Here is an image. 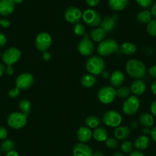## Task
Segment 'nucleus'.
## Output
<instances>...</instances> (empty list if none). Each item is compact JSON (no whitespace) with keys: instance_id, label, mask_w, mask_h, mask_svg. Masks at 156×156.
<instances>
[{"instance_id":"nucleus-29","label":"nucleus","mask_w":156,"mask_h":156,"mask_svg":"<svg viewBox=\"0 0 156 156\" xmlns=\"http://www.w3.org/2000/svg\"><path fill=\"white\" fill-rule=\"evenodd\" d=\"M151 16L152 15H151V12L148 10H143L138 13L136 18H137V21L139 22L142 23V24H148L151 21Z\"/></svg>"},{"instance_id":"nucleus-2","label":"nucleus","mask_w":156,"mask_h":156,"mask_svg":"<svg viewBox=\"0 0 156 156\" xmlns=\"http://www.w3.org/2000/svg\"><path fill=\"white\" fill-rule=\"evenodd\" d=\"M106 67V63L99 56H92L86 62V69L90 74L99 76L102 74Z\"/></svg>"},{"instance_id":"nucleus-28","label":"nucleus","mask_w":156,"mask_h":156,"mask_svg":"<svg viewBox=\"0 0 156 156\" xmlns=\"http://www.w3.org/2000/svg\"><path fill=\"white\" fill-rule=\"evenodd\" d=\"M102 120L98 117L94 115H90L87 117L84 120L86 126H87L90 129H96V127L99 126Z\"/></svg>"},{"instance_id":"nucleus-55","label":"nucleus","mask_w":156,"mask_h":156,"mask_svg":"<svg viewBox=\"0 0 156 156\" xmlns=\"http://www.w3.org/2000/svg\"><path fill=\"white\" fill-rule=\"evenodd\" d=\"M93 156H104V153L101 151H96L95 152H93Z\"/></svg>"},{"instance_id":"nucleus-24","label":"nucleus","mask_w":156,"mask_h":156,"mask_svg":"<svg viewBox=\"0 0 156 156\" xmlns=\"http://www.w3.org/2000/svg\"><path fill=\"white\" fill-rule=\"evenodd\" d=\"M128 4V0H109L108 5L110 9L115 12L124 10Z\"/></svg>"},{"instance_id":"nucleus-38","label":"nucleus","mask_w":156,"mask_h":156,"mask_svg":"<svg viewBox=\"0 0 156 156\" xmlns=\"http://www.w3.org/2000/svg\"><path fill=\"white\" fill-rule=\"evenodd\" d=\"M20 91H21V90L18 89L17 87L12 88V89L9 90V96L10 98H17L18 95H19Z\"/></svg>"},{"instance_id":"nucleus-21","label":"nucleus","mask_w":156,"mask_h":156,"mask_svg":"<svg viewBox=\"0 0 156 156\" xmlns=\"http://www.w3.org/2000/svg\"><path fill=\"white\" fill-rule=\"evenodd\" d=\"M129 127L126 126H119L116 127L114 130V136L117 140L124 141L126 140L127 138L130 136Z\"/></svg>"},{"instance_id":"nucleus-42","label":"nucleus","mask_w":156,"mask_h":156,"mask_svg":"<svg viewBox=\"0 0 156 156\" xmlns=\"http://www.w3.org/2000/svg\"><path fill=\"white\" fill-rule=\"evenodd\" d=\"M148 74L153 79H156V65L152 66L148 69Z\"/></svg>"},{"instance_id":"nucleus-40","label":"nucleus","mask_w":156,"mask_h":156,"mask_svg":"<svg viewBox=\"0 0 156 156\" xmlns=\"http://www.w3.org/2000/svg\"><path fill=\"white\" fill-rule=\"evenodd\" d=\"M7 42V38H6V35L3 33L0 32V48L5 47Z\"/></svg>"},{"instance_id":"nucleus-57","label":"nucleus","mask_w":156,"mask_h":156,"mask_svg":"<svg viewBox=\"0 0 156 156\" xmlns=\"http://www.w3.org/2000/svg\"><path fill=\"white\" fill-rule=\"evenodd\" d=\"M13 1L15 2V4H21L24 0H13Z\"/></svg>"},{"instance_id":"nucleus-23","label":"nucleus","mask_w":156,"mask_h":156,"mask_svg":"<svg viewBox=\"0 0 156 156\" xmlns=\"http://www.w3.org/2000/svg\"><path fill=\"white\" fill-rule=\"evenodd\" d=\"M93 137L97 142H106L109 138V134L106 129L102 126H98L93 132Z\"/></svg>"},{"instance_id":"nucleus-36","label":"nucleus","mask_w":156,"mask_h":156,"mask_svg":"<svg viewBox=\"0 0 156 156\" xmlns=\"http://www.w3.org/2000/svg\"><path fill=\"white\" fill-rule=\"evenodd\" d=\"M105 143L106 147L110 149H115L118 147V146H119L118 140H116V138H113V137H110V138H108Z\"/></svg>"},{"instance_id":"nucleus-5","label":"nucleus","mask_w":156,"mask_h":156,"mask_svg":"<svg viewBox=\"0 0 156 156\" xmlns=\"http://www.w3.org/2000/svg\"><path fill=\"white\" fill-rule=\"evenodd\" d=\"M28 116L21 112L11 113L7 118V123L14 129H20L27 124Z\"/></svg>"},{"instance_id":"nucleus-39","label":"nucleus","mask_w":156,"mask_h":156,"mask_svg":"<svg viewBox=\"0 0 156 156\" xmlns=\"http://www.w3.org/2000/svg\"><path fill=\"white\" fill-rule=\"evenodd\" d=\"M7 129L3 126H0V140H6L7 137Z\"/></svg>"},{"instance_id":"nucleus-41","label":"nucleus","mask_w":156,"mask_h":156,"mask_svg":"<svg viewBox=\"0 0 156 156\" xmlns=\"http://www.w3.org/2000/svg\"><path fill=\"white\" fill-rule=\"evenodd\" d=\"M10 24L11 23L9 20L6 19V18H3V19L0 18V26H2V27L7 28V27H9L10 26Z\"/></svg>"},{"instance_id":"nucleus-1","label":"nucleus","mask_w":156,"mask_h":156,"mask_svg":"<svg viewBox=\"0 0 156 156\" xmlns=\"http://www.w3.org/2000/svg\"><path fill=\"white\" fill-rule=\"evenodd\" d=\"M125 72L132 79H141L146 74V66L139 59H132L125 64Z\"/></svg>"},{"instance_id":"nucleus-14","label":"nucleus","mask_w":156,"mask_h":156,"mask_svg":"<svg viewBox=\"0 0 156 156\" xmlns=\"http://www.w3.org/2000/svg\"><path fill=\"white\" fill-rule=\"evenodd\" d=\"M93 152L91 147L87 143H77L73 147V156H93Z\"/></svg>"},{"instance_id":"nucleus-22","label":"nucleus","mask_w":156,"mask_h":156,"mask_svg":"<svg viewBox=\"0 0 156 156\" xmlns=\"http://www.w3.org/2000/svg\"><path fill=\"white\" fill-rule=\"evenodd\" d=\"M150 145V139L148 136L142 135L140 136L137 137L134 141V147L137 150L142 151L145 150Z\"/></svg>"},{"instance_id":"nucleus-44","label":"nucleus","mask_w":156,"mask_h":156,"mask_svg":"<svg viewBox=\"0 0 156 156\" xmlns=\"http://www.w3.org/2000/svg\"><path fill=\"white\" fill-rule=\"evenodd\" d=\"M85 2L90 7H96L99 3V0H85Z\"/></svg>"},{"instance_id":"nucleus-52","label":"nucleus","mask_w":156,"mask_h":156,"mask_svg":"<svg viewBox=\"0 0 156 156\" xmlns=\"http://www.w3.org/2000/svg\"><path fill=\"white\" fill-rule=\"evenodd\" d=\"M138 126H139V123L137 121H136V120H133L130 123V126L132 127V129H136L138 127Z\"/></svg>"},{"instance_id":"nucleus-19","label":"nucleus","mask_w":156,"mask_h":156,"mask_svg":"<svg viewBox=\"0 0 156 156\" xmlns=\"http://www.w3.org/2000/svg\"><path fill=\"white\" fill-rule=\"evenodd\" d=\"M125 81V76L122 72L119 70H115L110 76V82L113 88H119L122 86Z\"/></svg>"},{"instance_id":"nucleus-32","label":"nucleus","mask_w":156,"mask_h":156,"mask_svg":"<svg viewBox=\"0 0 156 156\" xmlns=\"http://www.w3.org/2000/svg\"><path fill=\"white\" fill-rule=\"evenodd\" d=\"M116 97L119 98L121 99H126L128 98L131 94L130 88L127 86H121L116 90Z\"/></svg>"},{"instance_id":"nucleus-53","label":"nucleus","mask_w":156,"mask_h":156,"mask_svg":"<svg viewBox=\"0 0 156 156\" xmlns=\"http://www.w3.org/2000/svg\"><path fill=\"white\" fill-rule=\"evenodd\" d=\"M150 132H151V129H150V128L143 127V129H142V133H143L144 135L147 136V135H148V134L150 135Z\"/></svg>"},{"instance_id":"nucleus-27","label":"nucleus","mask_w":156,"mask_h":156,"mask_svg":"<svg viewBox=\"0 0 156 156\" xmlns=\"http://www.w3.org/2000/svg\"><path fill=\"white\" fill-rule=\"evenodd\" d=\"M80 83L81 85H82L83 87H84V88H92V87L94 86L95 84L96 83V76H93V75L90 74V73L84 75V76H83L82 77H81Z\"/></svg>"},{"instance_id":"nucleus-49","label":"nucleus","mask_w":156,"mask_h":156,"mask_svg":"<svg viewBox=\"0 0 156 156\" xmlns=\"http://www.w3.org/2000/svg\"><path fill=\"white\" fill-rule=\"evenodd\" d=\"M151 14L152 16H154V18H156V2H154L151 5Z\"/></svg>"},{"instance_id":"nucleus-18","label":"nucleus","mask_w":156,"mask_h":156,"mask_svg":"<svg viewBox=\"0 0 156 156\" xmlns=\"http://www.w3.org/2000/svg\"><path fill=\"white\" fill-rule=\"evenodd\" d=\"M15 4L13 0H0V15L8 16L13 13Z\"/></svg>"},{"instance_id":"nucleus-11","label":"nucleus","mask_w":156,"mask_h":156,"mask_svg":"<svg viewBox=\"0 0 156 156\" xmlns=\"http://www.w3.org/2000/svg\"><path fill=\"white\" fill-rule=\"evenodd\" d=\"M52 44V37L47 32H41L35 37V44L38 50L45 52L48 50Z\"/></svg>"},{"instance_id":"nucleus-25","label":"nucleus","mask_w":156,"mask_h":156,"mask_svg":"<svg viewBox=\"0 0 156 156\" xmlns=\"http://www.w3.org/2000/svg\"><path fill=\"white\" fill-rule=\"evenodd\" d=\"M119 50L126 56H132L137 52V47L131 42H124L119 47Z\"/></svg>"},{"instance_id":"nucleus-6","label":"nucleus","mask_w":156,"mask_h":156,"mask_svg":"<svg viewBox=\"0 0 156 156\" xmlns=\"http://www.w3.org/2000/svg\"><path fill=\"white\" fill-rule=\"evenodd\" d=\"M97 97L99 101L103 105H110L114 101L116 97V89L113 86L106 85L99 88L97 93Z\"/></svg>"},{"instance_id":"nucleus-56","label":"nucleus","mask_w":156,"mask_h":156,"mask_svg":"<svg viewBox=\"0 0 156 156\" xmlns=\"http://www.w3.org/2000/svg\"><path fill=\"white\" fill-rule=\"evenodd\" d=\"M113 156H125L124 154H122L121 152H116L113 153Z\"/></svg>"},{"instance_id":"nucleus-7","label":"nucleus","mask_w":156,"mask_h":156,"mask_svg":"<svg viewBox=\"0 0 156 156\" xmlns=\"http://www.w3.org/2000/svg\"><path fill=\"white\" fill-rule=\"evenodd\" d=\"M140 107V100L137 96L132 95L122 104V112L125 115L132 116L138 112Z\"/></svg>"},{"instance_id":"nucleus-43","label":"nucleus","mask_w":156,"mask_h":156,"mask_svg":"<svg viewBox=\"0 0 156 156\" xmlns=\"http://www.w3.org/2000/svg\"><path fill=\"white\" fill-rule=\"evenodd\" d=\"M150 111H151V115L156 117V101L151 102V105H150Z\"/></svg>"},{"instance_id":"nucleus-37","label":"nucleus","mask_w":156,"mask_h":156,"mask_svg":"<svg viewBox=\"0 0 156 156\" xmlns=\"http://www.w3.org/2000/svg\"><path fill=\"white\" fill-rule=\"evenodd\" d=\"M136 2L142 8H148L153 4V0H136Z\"/></svg>"},{"instance_id":"nucleus-31","label":"nucleus","mask_w":156,"mask_h":156,"mask_svg":"<svg viewBox=\"0 0 156 156\" xmlns=\"http://www.w3.org/2000/svg\"><path fill=\"white\" fill-rule=\"evenodd\" d=\"M15 147V144L14 143V141H12V140H5L2 143L1 146H0V149L2 152L4 153H8L9 152L14 150Z\"/></svg>"},{"instance_id":"nucleus-30","label":"nucleus","mask_w":156,"mask_h":156,"mask_svg":"<svg viewBox=\"0 0 156 156\" xmlns=\"http://www.w3.org/2000/svg\"><path fill=\"white\" fill-rule=\"evenodd\" d=\"M18 108H19L20 112L23 113L25 115H28L31 112V102L27 99H21L18 103Z\"/></svg>"},{"instance_id":"nucleus-12","label":"nucleus","mask_w":156,"mask_h":156,"mask_svg":"<svg viewBox=\"0 0 156 156\" xmlns=\"http://www.w3.org/2000/svg\"><path fill=\"white\" fill-rule=\"evenodd\" d=\"M35 78L32 73H23L15 79V87L20 90H27L33 85Z\"/></svg>"},{"instance_id":"nucleus-4","label":"nucleus","mask_w":156,"mask_h":156,"mask_svg":"<svg viewBox=\"0 0 156 156\" xmlns=\"http://www.w3.org/2000/svg\"><path fill=\"white\" fill-rule=\"evenodd\" d=\"M101 120L105 126L111 128H116L121 125L122 117L118 111L110 110L104 113Z\"/></svg>"},{"instance_id":"nucleus-17","label":"nucleus","mask_w":156,"mask_h":156,"mask_svg":"<svg viewBox=\"0 0 156 156\" xmlns=\"http://www.w3.org/2000/svg\"><path fill=\"white\" fill-rule=\"evenodd\" d=\"M130 91L135 96H139L143 94L146 91V85L142 79H135L131 84Z\"/></svg>"},{"instance_id":"nucleus-46","label":"nucleus","mask_w":156,"mask_h":156,"mask_svg":"<svg viewBox=\"0 0 156 156\" xmlns=\"http://www.w3.org/2000/svg\"><path fill=\"white\" fill-rule=\"evenodd\" d=\"M150 136H151V140L156 143V126L151 128V132H150Z\"/></svg>"},{"instance_id":"nucleus-8","label":"nucleus","mask_w":156,"mask_h":156,"mask_svg":"<svg viewBox=\"0 0 156 156\" xmlns=\"http://www.w3.org/2000/svg\"><path fill=\"white\" fill-rule=\"evenodd\" d=\"M82 19L86 24L93 27H97L99 26L102 21V18L99 12L91 9H87L83 12Z\"/></svg>"},{"instance_id":"nucleus-26","label":"nucleus","mask_w":156,"mask_h":156,"mask_svg":"<svg viewBox=\"0 0 156 156\" xmlns=\"http://www.w3.org/2000/svg\"><path fill=\"white\" fill-rule=\"evenodd\" d=\"M139 121L143 127L150 128L154 125V117L148 113H142L139 115Z\"/></svg>"},{"instance_id":"nucleus-35","label":"nucleus","mask_w":156,"mask_h":156,"mask_svg":"<svg viewBox=\"0 0 156 156\" xmlns=\"http://www.w3.org/2000/svg\"><path fill=\"white\" fill-rule=\"evenodd\" d=\"M147 32L151 37H156V19L151 21L147 24Z\"/></svg>"},{"instance_id":"nucleus-9","label":"nucleus","mask_w":156,"mask_h":156,"mask_svg":"<svg viewBox=\"0 0 156 156\" xmlns=\"http://www.w3.org/2000/svg\"><path fill=\"white\" fill-rule=\"evenodd\" d=\"M95 47L93 41L90 40L88 34H86L84 37L79 41L77 44V50L82 56H92L94 52Z\"/></svg>"},{"instance_id":"nucleus-48","label":"nucleus","mask_w":156,"mask_h":156,"mask_svg":"<svg viewBox=\"0 0 156 156\" xmlns=\"http://www.w3.org/2000/svg\"><path fill=\"white\" fill-rule=\"evenodd\" d=\"M128 156H145V155H144L141 151L136 150V151H132V152L128 155Z\"/></svg>"},{"instance_id":"nucleus-20","label":"nucleus","mask_w":156,"mask_h":156,"mask_svg":"<svg viewBox=\"0 0 156 156\" xmlns=\"http://www.w3.org/2000/svg\"><path fill=\"white\" fill-rule=\"evenodd\" d=\"M89 37L93 42L100 43L105 40L106 37V32L100 27H95L90 31Z\"/></svg>"},{"instance_id":"nucleus-34","label":"nucleus","mask_w":156,"mask_h":156,"mask_svg":"<svg viewBox=\"0 0 156 156\" xmlns=\"http://www.w3.org/2000/svg\"><path fill=\"white\" fill-rule=\"evenodd\" d=\"M73 33L78 37H84L86 34V28L84 25L81 23L74 24L73 27Z\"/></svg>"},{"instance_id":"nucleus-47","label":"nucleus","mask_w":156,"mask_h":156,"mask_svg":"<svg viewBox=\"0 0 156 156\" xmlns=\"http://www.w3.org/2000/svg\"><path fill=\"white\" fill-rule=\"evenodd\" d=\"M6 73V74L9 75V76H12V75H13L14 73V68L12 66H7L6 68V71H5Z\"/></svg>"},{"instance_id":"nucleus-51","label":"nucleus","mask_w":156,"mask_h":156,"mask_svg":"<svg viewBox=\"0 0 156 156\" xmlns=\"http://www.w3.org/2000/svg\"><path fill=\"white\" fill-rule=\"evenodd\" d=\"M6 156H19V154L17 151L12 150L11 152H9L8 153H6Z\"/></svg>"},{"instance_id":"nucleus-15","label":"nucleus","mask_w":156,"mask_h":156,"mask_svg":"<svg viewBox=\"0 0 156 156\" xmlns=\"http://www.w3.org/2000/svg\"><path fill=\"white\" fill-rule=\"evenodd\" d=\"M76 137L80 143H87L92 140L93 132L87 126H80L76 132Z\"/></svg>"},{"instance_id":"nucleus-13","label":"nucleus","mask_w":156,"mask_h":156,"mask_svg":"<svg viewBox=\"0 0 156 156\" xmlns=\"http://www.w3.org/2000/svg\"><path fill=\"white\" fill-rule=\"evenodd\" d=\"M82 12L78 8L74 6H70L66 9L64 12V18L67 22L76 24L80 23L82 19Z\"/></svg>"},{"instance_id":"nucleus-33","label":"nucleus","mask_w":156,"mask_h":156,"mask_svg":"<svg viewBox=\"0 0 156 156\" xmlns=\"http://www.w3.org/2000/svg\"><path fill=\"white\" fill-rule=\"evenodd\" d=\"M133 144L131 141L128 140H124L121 143V150L123 153L125 154H130L133 151Z\"/></svg>"},{"instance_id":"nucleus-45","label":"nucleus","mask_w":156,"mask_h":156,"mask_svg":"<svg viewBox=\"0 0 156 156\" xmlns=\"http://www.w3.org/2000/svg\"><path fill=\"white\" fill-rule=\"evenodd\" d=\"M41 57H42V59H44V61H46V62H48V61H50V59H51V55H50V53H49L48 51H45V52H43L42 53Z\"/></svg>"},{"instance_id":"nucleus-54","label":"nucleus","mask_w":156,"mask_h":156,"mask_svg":"<svg viewBox=\"0 0 156 156\" xmlns=\"http://www.w3.org/2000/svg\"><path fill=\"white\" fill-rule=\"evenodd\" d=\"M5 71H6V68H5V66L3 64L0 63V77L4 74Z\"/></svg>"},{"instance_id":"nucleus-3","label":"nucleus","mask_w":156,"mask_h":156,"mask_svg":"<svg viewBox=\"0 0 156 156\" xmlns=\"http://www.w3.org/2000/svg\"><path fill=\"white\" fill-rule=\"evenodd\" d=\"M119 50V46L116 41L112 38L105 39L98 44L96 51L99 56H108Z\"/></svg>"},{"instance_id":"nucleus-58","label":"nucleus","mask_w":156,"mask_h":156,"mask_svg":"<svg viewBox=\"0 0 156 156\" xmlns=\"http://www.w3.org/2000/svg\"><path fill=\"white\" fill-rule=\"evenodd\" d=\"M1 56H2V55H1V52H0V58H1Z\"/></svg>"},{"instance_id":"nucleus-59","label":"nucleus","mask_w":156,"mask_h":156,"mask_svg":"<svg viewBox=\"0 0 156 156\" xmlns=\"http://www.w3.org/2000/svg\"><path fill=\"white\" fill-rule=\"evenodd\" d=\"M0 156H1V154H0Z\"/></svg>"},{"instance_id":"nucleus-10","label":"nucleus","mask_w":156,"mask_h":156,"mask_svg":"<svg viewBox=\"0 0 156 156\" xmlns=\"http://www.w3.org/2000/svg\"><path fill=\"white\" fill-rule=\"evenodd\" d=\"M21 56V53L19 49L15 47H12L3 52L2 55V59L6 65L12 66L19 60Z\"/></svg>"},{"instance_id":"nucleus-50","label":"nucleus","mask_w":156,"mask_h":156,"mask_svg":"<svg viewBox=\"0 0 156 156\" xmlns=\"http://www.w3.org/2000/svg\"><path fill=\"white\" fill-rule=\"evenodd\" d=\"M151 91L154 95H156V81L155 82H153L151 84Z\"/></svg>"},{"instance_id":"nucleus-16","label":"nucleus","mask_w":156,"mask_h":156,"mask_svg":"<svg viewBox=\"0 0 156 156\" xmlns=\"http://www.w3.org/2000/svg\"><path fill=\"white\" fill-rule=\"evenodd\" d=\"M116 16H106L101 21L99 27L103 29L107 33H111L116 27Z\"/></svg>"}]
</instances>
